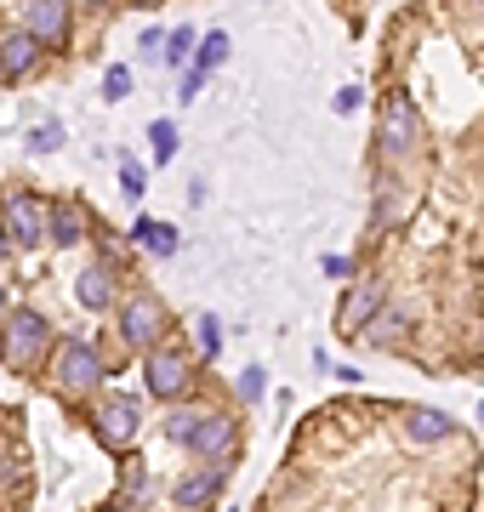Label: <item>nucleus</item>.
<instances>
[{
	"label": "nucleus",
	"instance_id": "nucleus-1",
	"mask_svg": "<svg viewBox=\"0 0 484 512\" xmlns=\"http://www.w3.org/2000/svg\"><path fill=\"white\" fill-rule=\"evenodd\" d=\"M46 382H52L57 399H92L97 387L109 382V365H103V353L92 348V342H80V336H63V342H52V353H46Z\"/></svg>",
	"mask_w": 484,
	"mask_h": 512
},
{
	"label": "nucleus",
	"instance_id": "nucleus-2",
	"mask_svg": "<svg viewBox=\"0 0 484 512\" xmlns=\"http://www.w3.org/2000/svg\"><path fill=\"white\" fill-rule=\"evenodd\" d=\"M416 148H422V114L405 92H388L376 109V160H382V171H405Z\"/></svg>",
	"mask_w": 484,
	"mask_h": 512
},
{
	"label": "nucleus",
	"instance_id": "nucleus-3",
	"mask_svg": "<svg viewBox=\"0 0 484 512\" xmlns=\"http://www.w3.org/2000/svg\"><path fill=\"white\" fill-rule=\"evenodd\" d=\"M46 353H52V319L40 308H12V319L0 325V365L12 376H29L46 365Z\"/></svg>",
	"mask_w": 484,
	"mask_h": 512
},
{
	"label": "nucleus",
	"instance_id": "nucleus-4",
	"mask_svg": "<svg viewBox=\"0 0 484 512\" xmlns=\"http://www.w3.org/2000/svg\"><path fill=\"white\" fill-rule=\"evenodd\" d=\"M114 330H120V342L131 353H154L171 336V313L154 291H131L114 302Z\"/></svg>",
	"mask_w": 484,
	"mask_h": 512
},
{
	"label": "nucleus",
	"instance_id": "nucleus-5",
	"mask_svg": "<svg viewBox=\"0 0 484 512\" xmlns=\"http://www.w3.org/2000/svg\"><path fill=\"white\" fill-rule=\"evenodd\" d=\"M86 421H92V433H97V444H103V450H126V444H137L143 404L131 399V393H103V399H92Z\"/></svg>",
	"mask_w": 484,
	"mask_h": 512
},
{
	"label": "nucleus",
	"instance_id": "nucleus-6",
	"mask_svg": "<svg viewBox=\"0 0 484 512\" xmlns=\"http://www.w3.org/2000/svg\"><path fill=\"white\" fill-rule=\"evenodd\" d=\"M143 382H149L154 399L177 404V399L194 393V359H188L177 342H160L154 353H143Z\"/></svg>",
	"mask_w": 484,
	"mask_h": 512
},
{
	"label": "nucleus",
	"instance_id": "nucleus-7",
	"mask_svg": "<svg viewBox=\"0 0 484 512\" xmlns=\"http://www.w3.org/2000/svg\"><path fill=\"white\" fill-rule=\"evenodd\" d=\"M0 228L12 239V251H29L46 239V200H35L29 188H6L0 194Z\"/></svg>",
	"mask_w": 484,
	"mask_h": 512
},
{
	"label": "nucleus",
	"instance_id": "nucleus-8",
	"mask_svg": "<svg viewBox=\"0 0 484 512\" xmlns=\"http://www.w3.org/2000/svg\"><path fill=\"white\" fill-rule=\"evenodd\" d=\"M183 450H194V456H200V467H223V461L240 456V421L223 416V410H205L200 427L188 433Z\"/></svg>",
	"mask_w": 484,
	"mask_h": 512
},
{
	"label": "nucleus",
	"instance_id": "nucleus-9",
	"mask_svg": "<svg viewBox=\"0 0 484 512\" xmlns=\"http://www.w3.org/2000/svg\"><path fill=\"white\" fill-rule=\"evenodd\" d=\"M228 473H234V461L183 473L177 484H171V507H177V512H211L217 501H223V490H228Z\"/></svg>",
	"mask_w": 484,
	"mask_h": 512
},
{
	"label": "nucleus",
	"instance_id": "nucleus-10",
	"mask_svg": "<svg viewBox=\"0 0 484 512\" xmlns=\"http://www.w3.org/2000/svg\"><path fill=\"white\" fill-rule=\"evenodd\" d=\"M18 29L35 40L40 52H46V46H63V40H69L75 12H69L63 0H40V6H23V12H18Z\"/></svg>",
	"mask_w": 484,
	"mask_h": 512
},
{
	"label": "nucleus",
	"instance_id": "nucleus-11",
	"mask_svg": "<svg viewBox=\"0 0 484 512\" xmlns=\"http://www.w3.org/2000/svg\"><path fill=\"white\" fill-rule=\"evenodd\" d=\"M75 302L86 313H109L114 302H120V268H114L109 256H97V262H86L75 279Z\"/></svg>",
	"mask_w": 484,
	"mask_h": 512
},
{
	"label": "nucleus",
	"instance_id": "nucleus-12",
	"mask_svg": "<svg viewBox=\"0 0 484 512\" xmlns=\"http://www.w3.org/2000/svg\"><path fill=\"white\" fill-rule=\"evenodd\" d=\"M376 313H382V279H359V285H348L342 308H336V330L342 336H359Z\"/></svg>",
	"mask_w": 484,
	"mask_h": 512
},
{
	"label": "nucleus",
	"instance_id": "nucleus-13",
	"mask_svg": "<svg viewBox=\"0 0 484 512\" xmlns=\"http://www.w3.org/2000/svg\"><path fill=\"white\" fill-rule=\"evenodd\" d=\"M92 228V211L80 200H46V239L52 245H80Z\"/></svg>",
	"mask_w": 484,
	"mask_h": 512
},
{
	"label": "nucleus",
	"instance_id": "nucleus-14",
	"mask_svg": "<svg viewBox=\"0 0 484 512\" xmlns=\"http://www.w3.org/2000/svg\"><path fill=\"white\" fill-rule=\"evenodd\" d=\"M40 63V46L23 29H12V35H0V80H29Z\"/></svg>",
	"mask_w": 484,
	"mask_h": 512
},
{
	"label": "nucleus",
	"instance_id": "nucleus-15",
	"mask_svg": "<svg viewBox=\"0 0 484 512\" xmlns=\"http://www.w3.org/2000/svg\"><path fill=\"white\" fill-rule=\"evenodd\" d=\"M405 211H410L405 177H399V171H382V177H376V228H393V222H405Z\"/></svg>",
	"mask_w": 484,
	"mask_h": 512
},
{
	"label": "nucleus",
	"instance_id": "nucleus-16",
	"mask_svg": "<svg viewBox=\"0 0 484 512\" xmlns=\"http://www.w3.org/2000/svg\"><path fill=\"white\" fill-rule=\"evenodd\" d=\"M131 245H143L149 256H177V245H183V234H177L171 222L137 217V222H131Z\"/></svg>",
	"mask_w": 484,
	"mask_h": 512
},
{
	"label": "nucleus",
	"instance_id": "nucleus-17",
	"mask_svg": "<svg viewBox=\"0 0 484 512\" xmlns=\"http://www.w3.org/2000/svg\"><path fill=\"white\" fill-rule=\"evenodd\" d=\"M405 433L416 444H439V439H450V416L445 410H428V404L422 410H405Z\"/></svg>",
	"mask_w": 484,
	"mask_h": 512
},
{
	"label": "nucleus",
	"instance_id": "nucleus-18",
	"mask_svg": "<svg viewBox=\"0 0 484 512\" xmlns=\"http://www.w3.org/2000/svg\"><path fill=\"white\" fill-rule=\"evenodd\" d=\"M205 410H211V404H200V399H177V404H171V416H166V439H171V444H188V433L200 427Z\"/></svg>",
	"mask_w": 484,
	"mask_h": 512
},
{
	"label": "nucleus",
	"instance_id": "nucleus-19",
	"mask_svg": "<svg viewBox=\"0 0 484 512\" xmlns=\"http://www.w3.org/2000/svg\"><path fill=\"white\" fill-rule=\"evenodd\" d=\"M194 46H200V35H194V29H188V23H177V29H171L166 35V69H188V63H194Z\"/></svg>",
	"mask_w": 484,
	"mask_h": 512
},
{
	"label": "nucleus",
	"instance_id": "nucleus-20",
	"mask_svg": "<svg viewBox=\"0 0 484 512\" xmlns=\"http://www.w3.org/2000/svg\"><path fill=\"white\" fill-rule=\"evenodd\" d=\"M399 330H405V313L382 308V313H376V319H371V325L359 330V336H365L371 348H393V342H399Z\"/></svg>",
	"mask_w": 484,
	"mask_h": 512
},
{
	"label": "nucleus",
	"instance_id": "nucleus-21",
	"mask_svg": "<svg viewBox=\"0 0 484 512\" xmlns=\"http://www.w3.org/2000/svg\"><path fill=\"white\" fill-rule=\"evenodd\" d=\"M223 57H228V35H223V29H211V35H200V46H194V63H188V69L211 74Z\"/></svg>",
	"mask_w": 484,
	"mask_h": 512
},
{
	"label": "nucleus",
	"instance_id": "nucleus-22",
	"mask_svg": "<svg viewBox=\"0 0 484 512\" xmlns=\"http://www.w3.org/2000/svg\"><path fill=\"white\" fill-rule=\"evenodd\" d=\"M194 342H200V359H217V348H223V325H217V313H200V319H194Z\"/></svg>",
	"mask_w": 484,
	"mask_h": 512
},
{
	"label": "nucleus",
	"instance_id": "nucleus-23",
	"mask_svg": "<svg viewBox=\"0 0 484 512\" xmlns=\"http://www.w3.org/2000/svg\"><path fill=\"white\" fill-rule=\"evenodd\" d=\"M120 194H126V200H143V194H149V165L120 160Z\"/></svg>",
	"mask_w": 484,
	"mask_h": 512
},
{
	"label": "nucleus",
	"instance_id": "nucleus-24",
	"mask_svg": "<svg viewBox=\"0 0 484 512\" xmlns=\"http://www.w3.org/2000/svg\"><path fill=\"white\" fill-rule=\"evenodd\" d=\"M29 148H35V154H57V148H63V126H57V120L29 126Z\"/></svg>",
	"mask_w": 484,
	"mask_h": 512
},
{
	"label": "nucleus",
	"instance_id": "nucleus-25",
	"mask_svg": "<svg viewBox=\"0 0 484 512\" xmlns=\"http://www.w3.org/2000/svg\"><path fill=\"white\" fill-rule=\"evenodd\" d=\"M149 143H154V160L166 165L171 154H177V126H171V120H154V126H149Z\"/></svg>",
	"mask_w": 484,
	"mask_h": 512
},
{
	"label": "nucleus",
	"instance_id": "nucleus-26",
	"mask_svg": "<svg viewBox=\"0 0 484 512\" xmlns=\"http://www.w3.org/2000/svg\"><path fill=\"white\" fill-rule=\"evenodd\" d=\"M126 92H131V63H109V74H103V97L120 103Z\"/></svg>",
	"mask_w": 484,
	"mask_h": 512
},
{
	"label": "nucleus",
	"instance_id": "nucleus-27",
	"mask_svg": "<svg viewBox=\"0 0 484 512\" xmlns=\"http://www.w3.org/2000/svg\"><path fill=\"white\" fill-rule=\"evenodd\" d=\"M359 103H365V86H342L336 92V114H359Z\"/></svg>",
	"mask_w": 484,
	"mask_h": 512
},
{
	"label": "nucleus",
	"instance_id": "nucleus-28",
	"mask_svg": "<svg viewBox=\"0 0 484 512\" xmlns=\"http://www.w3.org/2000/svg\"><path fill=\"white\" fill-rule=\"evenodd\" d=\"M200 86H205V74H200V69H183V86H177V103H194V97H200Z\"/></svg>",
	"mask_w": 484,
	"mask_h": 512
},
{
	"label": "nucleus",
	"instance_id": "nucleus-29",
	"mask_svg": "<svg viewBox=\"0 0 484 512\" xmlns=\"http://www.w3.org/2000/svg\"><path fill=\"white\" fill-rule=\"evenodd\" d=\"M240 399H245V404L262 399V370H245V376H240Z\"/></svg>",
	"mask_w": 484,
	"mask_h": 512
},
{
	"label": "nucleus",
	"instance_id": "nucleus-30",
	"mask_svg": "<svg viewBox=\"0 0 484 512\" xmlns=\"http://www.w3.org/2000/svg\"><path fill=\"white\" fill-rule=\"evenodd\" d=\"M325 274L342 279V274H354V262H348V256H325Z\"/></svg>",
	"mask_w": 484,
	"mask_h": 512
},
{
	"label": "nucleus",
	"instance_id": "nucleus-31",
	"mask_svg": "<svg viewBox=\"0 0 484 512\" xmlns=\"http://www.w3.org/2000/svg\"><path fill=\"white\" fill-rule=\"evenodd\" d=\"M12 308H18V302H12V291H6V279H0V325L12 319Z\"/></svg>",
	"mask_w": 484,
	"mask_h": 512
},
{
	"label": "nucleus",
	"instance_id": "nucleus-32",
	"mask_svg": "<svg viewBox=\"0 0 484 512\" xmlns=\"http://www.w3.org/2000/svg\"><path fill=\"white\" fill-rule=\"evenodd\" d=\"M0 256H12V239H6V228H0Z\"/></svg>",
	"mask_w": 484,
	"mask_h": 512
},
{
	"label": "nucleus",
	"instance_id": "nucleus-33",
	"mask_svg": "<svg viewBox=\"0 0 484 512\" xmlns=\"http://www.w3.org/2000/svg\"><path fill=\"white\" fill-rule=\"evenodd\" d=\"M479 421H484V404H479Z\"/></svg>",
	"mask_w": 484,
	"mask_h": 512
},
{
	"label": "nucleus",
	"instance_id": "nucleus-34",
	"mask_svg": "<svg viewBox=\"0 0 484 512\" xmlns=\"http://www.w3.org/2000/svg\"><path fill=\"white\" fill-rule=\"evenodd\" d=\"M114 512H131V507H114Z\"/></svg>",
	"mask_w": 484,
	"mask_h": 512
}]
</instances>
